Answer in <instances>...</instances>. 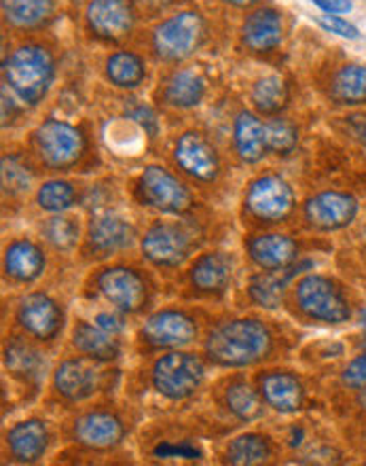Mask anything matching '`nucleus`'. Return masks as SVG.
<instances>
[{
	"instance_id": "nucleus-1",
	"label": "nucleus",
	"mask_w": 366,
	"mask_h": 466,
	"mask_svg": "<svg viewBox=\"0 0 366 466\" xmlns=\"http://www.w3.org/2000/svg\"><path fill=\"white\" fill-rule=\"evenodd\" d=\"M272 348L269 329L259 320L240 319L216 327L205 339V354L223 367H246L261 360Z\"/></svg>"
},
{
	"instance_id": "nucleus-2",
	"label": "nucleus",
	"mask_w": 366,
	"mask_h": 466,
	"mask_svg": "<svg viewBox=\"0 0 366 466\" xmlns=\"http://www.w3.org/2000/svg\"><path fill=\"white\" fill-rule=\"evenodd\" d=\"M5 83L24 105L35 106L47 96L55 76L54 57L41 45H22L3 64Z\"/></svg>"
},
{
	"instance_id": "nucleus-3",
	"label": "nucleus",
	"mask_w": 366,
	"mask_h": 466,
	"mask_svg": "<svg viewBox=\"0 0 366 466\" xmlns=\"http://www.w3.org/2000/svg\"><path fill=\"white\" fill-rule=\"evenodd\" d=\"M205 22L197 11H181L163 19L153 30V51L163 62H181L191 57L203 43Z\"/></svg>"
},
{
	"instance_id": "nucleus-4",
	"label": "nucleus",
	"mask_w": 366,
	"mask_h": 466,
	"mask_svg": "<svg viewBox=\"0 0 366 466\" xmlns=\"http://www.w3.org/2000/svg\"><path fill=\"white\" fill-rule=\"evenodd\" d=\"M297 306L312 320L326 322V325H341L350 320V303L343 290L331 278L312 274L305 276L294 290Z\"/></svg>"
},
{
	"instance_id": "nucleus-5",
	"label": "nucleus",
	"mask_w": 366,
	"mask_h": 466,
	"mask_svg": "<svg viewBox=\"0 0 366 466\" xmlns=\"http://www.w3.org/2000/svg\"><path fill=\"white\" fill-rule=\"evenodd\" d=\"M136 196L144 206L165 215H184L193 206L191 191L162 166H149L140 174Z\"/></svg>"
},
{
	"instance_id": "nucleus-6",
	"label": "nucleus",
	"mask_w": 366,
	"mask_h": 466,
	"mask_svg": "<svg viewBox=\"0 0 366 466\" xmlns=\"http://www.w3.org/2000/svg\"><path fill=\"white\" fill-rule=\"evenodd\" d=\"M35 147L45 166L62 170V167L74 166L81 159L85 142H83L79 129L70 123L47 119L35 132Z\"/></svg>"
},
{
	"instance_id": "nucleus-7",
	"label": "nucleus",
	"mask_w": 366,
	"mask_h": 466,
	"mask_svg": "<svg viewBox=\"0 0 366 466\" xmlns=\"http://www.w3.org/2000/svg\"><path fill=\"white\" fill-rule=\"evenodd\" d=\"M203 380V365L197 356L170 352L153 367V384L163 397L181 400L191 397Z\"/></svg>"
},
{
	"instance_id": "nucleus-8",
	"label": "nucleus",
	"mask_w": 366,
	"mask_h": 466,
	"mask_svg": "<svg viewBox=\"0 0 366 466\" xmlns=\"http://www.w3.org/2000/svg\"><path fill=\"white\" fill-rule=\"evenodd\" d=\"M294 196L284 178L267 174L256 178L246 193V208L262 223H280L292 212Z\"/></svg>"
},
{
	"instance_id": "nucleus-9",
	"label": "nucleus",
	"mask_w": 366,
	"mask_h": 466,
	"mask_svg": "<svg viewBox=\"0 0 366 466\" xmlns=\"http://www.w3.org/2000/svg\"><path fill=\"white\" fill-rule=\"evenodd\" d=\"M85 22L94 36L119 43L130 36L136 22V11L132 0H89Z\"/></svg>"
},
{
	"instance_id": "nucleus-10",
	"label": "nucleus",
	"mask_w": 366,
	"mask_h": 466,
	"mask_svg": "<svg viewBox=\"0 0 366 466\" xmlns=\"http://www.w3.org/2000/svg\"><path fill=\"white\" fill-rule=\"evenodd\" d=\"M193 239L189 231L176 223L159 221L151 225L143 238V252L159 268H176L189 257Z\"/></svg>"
},
{
	"instance_id": "nucleus-11",
	"label": "nucleus",
	"mask_w": 366,
	"mask_h": 466,
	"mask_svg": "<svg viewBox=\"0 0 366 466\" xmlns=\"http://www.w3.org/2000/svg\"><path fill=\"white\" fill-rule=\"evenodd\" d=\"M305 221L318 231H337L354 223L358 215V199L350 193L324 191L307 199Z\"/></svg>"
},
{
	"instance_id": "nucleus-12",
	"label": "nucleus",
	"mask_w": 366,
	"mask_h": 466,
	"mask_svg": "<svg viewBox=\"0 0 366 466\" xmlns=\"http://www.w3.org/2000/svg\"><path fill=\"white\" fill-rule=\"evenodd\" d=\"M174 159L178 167L191 178L210 183L221 172V159L214 151V147L197 132H186L176 142Z\"/></svg>"
},
{
	"instance_id": "nucleus-13",
	"label": "nucleus",
	"mask_w": 366,
	"mask_h": 466,
	"mask_svg": "<svg viewBox=\"0 0 366 466\" xmlns=\"http://www.w3.org/2000/svg\"><path fill=\"white\" fill-rule=\"evenodd\" d=\"M100 293L121 312H138L146 301V284L127 268H111L98 276Z\"/></svg>"
},
{
	"instance_id": "nucleus-14",
	"label": "nucleus",
	"mask_w": 366,
	"mask_h": 466,
	"mask_svg": "<svg viewBox=\"0 0 366 466\" xmlns=\"http://www.w3.org/2000/svg\"><path fill=\"white\" fill-rule=\"evenodd\" d=\"M195 335V322L176 309L153 314L143 327V339L153 348H181L191 344Z\"/></svg>"
},
{
	"instance_id": "nucleus-15",
	"label": "nucleus",
	"mask_w": 366,
	"mask_h": 466,
	"mask_svg": "<svg viewBox=\"0 0 366 466\" xmlns=\"http://www.w3.org/2000/svg\"><path fill=\"white\" fill-rule=\"evenodd\" d=\"M17 322L36 339H51L62 327V309L51 297L32 293L19 301Z\"/></svg>"
},
{
	"instance_id": "nucleus-16",
	"label": "nucleus",
	"mask_w": 366,
	"mask_h": 466,
	"mask_svg": "<svg viewBox=\"0 0 366 466\" xmlns=\"http://www.w3.org/2000/svg\"><path fill=\"white\" fill-rule=\"evenodd\" d=\"M282 38H284V22L280 13L269 6L250 13L242 25V41L254 54H269L280 47Z\"/></svg>"
},
{
	"instance_id": "nucleus-17",
	"label": "nucleus",
	"mask_w": 366,
	"mask_h": 466,
	"mask_svg": "<svg viewBox=\"0 0 366 466\" xmlns=\"http://www.w3.org/2000/svg\"><path fill=\"white\" fill-rule=\"evenodd\" d=\"M134 238H136V231L125 218L117 215H100L92 218L87 244L95 255L106 257L113 255V252L130 248Z\"/></svg>"
},
{
	"instance_id": "nucleus-18",
	"label": "nucleus",
	"mask_w": 366,
	"mask_h": 466,
	"mask_svg": "<svg viewBox=\"0 0 366 466\" xmlns=\"http://www.w3.org/2000/svg\"><path fill=\"white\" fill-rule=\"evenodd\" d=\"M250 258L259 265L261 269L280 271L288 269L297 261L299 246L292 238L284 233H265V236H256L248 242Z\"/></svg>"
},
{
	"instance_id": "nucleus-19",
	"label": "nucleus",
	"mask_w": 366,
	"mask_h": 466,
	"mask_svg": "<svg viewBox=\"0 0 366 466\" xmlns=\"http://www.w3.org/2000/svg\"><path fill=\"white\" fill-rule=\"evenodd\" d=\"M259 392L265 403L280 413H294L303 407V386L291 373L269 371L261 375Z\"/></svg>"
},
{
	"instance_id": "nucleus-20",
	"label": "nucleus",
	"mask_w": 366,
	"mask_h": 466,
	"mask_svg": "<svg viewBox=\"0 0 366 466\" xmlns=\"http://www.w3.org/2000/svg\"><path fill=\"white\" fill-rule=\"evenodd\" d=\"M100 373L92 362L73 359L57 367L54 384L62 397L70 400H83L98 390Z\"/></svg>"
},
{
	"instance_id": "nucleus-21",
	"label": "nucleus",
	"mask_w": 366,
	"mask_h": 466,
	"mask_svg": "<svg viewBox=\"0 0 366 466\" xmlns=\"http://www.w3.org/2000/svg\"><path fill=\"white\" fill-rule=\"evenodd\" d=\"M76 441L92 450L114 448L124 437V424L111 413L94 411L85 413L74 422Z\"/></svg>"
},
{
	"instance_id": "nucleus-22",
	"label": "nucleus",
	"mask_w": 366,
	"mask_h": 466,
	"mask_svg": "<svg viewBox=\"0 0 366 466\" xmlns=\"http://www.w3.org/2000/svg\"><path fill=\"white\" fill-rule=\"evenodd\" d=\"M233 263L223 252H208L199 257L189 271L191 284L202 293H221L231 282Z\"/></svg>"
},
{
	"instance_id": "nucleus-23",
	"label": "nucleus",
	"mask_w": 366,
	"mask_h": 466,
	"mask_svg": "<svg viewBox=\"0 0 366 466\" xmlns=\"http://www.w3.org/2000/svg\"><path fill=\"white\" fill-rule=\"evenodd\" d=\"M235 151L242 161L246 164H256L265 157L267 148V134L265 123H261L259 116L250 111H242L235 119Z\"/></svg>"
},
{
	"instance_id": "nucleus-24",
	"label": "nucleus",
	"mask_w": 366,
	"mask_h": 466,
	"mask_svg": "<svg viewBox=\"0 0 366 466\" xmlns=\"http://www.w3.org/2000/svg\"><path fill=\"white\" fill-rule=\"evenodd\" d=\"M45 257L30 239H17L5 250V271L13 280L32 282L43 274Z\"/></svg>"
},
{
	"instance_id": "nucleus-25",
	"label": "nucleus",
	"mask_w": 366,
	"mask_h": 466,
	"mask_svg": "<svg viewBox=\"0 0 366 466\" xmlns=\"http://www.w3.org/2000/svg\"><path fill=\"white\" fill-rule=\"evenodd\" d=\"M6 443L13 458H17L19 462H36L47 450V429L38 420H28L13 426L6 435Z\"/></svg>"
},
{
	"instance_id": "nucleus-26",
	"label": "nucleus",
	"mask_w": 366,
	"mask_h": 466,
	"mask_svg": "<svg viewBox=\"0 0 366 466\" xmlns=\"http://www.w3.org/2000/svg\"><path fill=\"white\" fill-rule=\"evenodd\" d=\"M205 83L193 70H176L163 83L162 98L172 108H193L203 100Z\"/></svg>"
},
{
	"instance_id": "nucleus-27",
	"label": "nucleus",
	"mask_w": 366,
	"mask_h": 466,
	"mask_svg": "<svg viewBox=\"0 0 366 466\" xmlns=\"http://www.w3.org/2000/svg\"><path fill=\"white\" fill-rule=\"evenodd\" d=\"M73 344L79 352L95 360H113L119 356V344L113 339V333L89 322H79L74 327Z\"/></svg>"
},
{
	"instance_id": "nucleus-28",
	"label": "nucleus",
	"mask_w": 366,
	"mask_h": 466,
	"mask_svg": "<svg viewBox=\"0 0 366 466\" xmlns=\"http://www.w3.org/2000/svg\"><path fill=\"white\" fill-rule=\"evenodd\" d=\"M106 76L114 87L136 89L146 76L143 57L134 51H114L106 60Z\"/></svg>"
},
{
	"instance_id": "nucleus-29",
	"label": "nucleus",
	"mask_w": 366,
	"mask_h": 466,
	"mask_svg": "<svg viewBox=\"0 0 366 466\" xmlns=\"http://www.w3.org/2000/svg\"><path fill=\"white\" fill-rule=\"evenodd\" d=\"M331 96L339 105H364L366 102V68L358 64L343 66L331 83Z\"/></svg>"
},
{
	"instance_id": "nucleus-30",
	"label": "nucleus",
	"mask_w": 366,
	"mask_h": 466,
	"mask_svg": "<svg viewBox=\"0 0 366 466\" xmlns=\"http://www.w3.org/2000/svg\"><path fill=\"white\" fill-rule=\"evenodd\" d=\"M3 15L15 28H36L54 13V0H3Z\"/></svg>"
},
{
	"instance_id": "nucleus-31",
	"label": "nucleus",
	"mask_w": 366,
	"mask_h": 466,
	"mask_svg": "<svg viewBox=\"0 0 366 466\" xmlns=\"http://www.w3.org/2000/svg\"><path fill=\"white\" fill-rule=\"evenodd\" d=\"M294 271L299 269H280L278 274H259L252 278L250 282V299H252L256 306L275 309L282 301V293H284L286 282L294 276Z\"/></svg>"
},
{
	"instance_id": "nucleus-32",
	"label": "nucleus",
	"mask_w": 366,
	"mask_h": 466,
	"mask_svg": "<svg viewBox=\"0 0 366 466\" xmlns=\"http://www.w3.org/2000/svg\"><path fill=\"white\" fill-rule=\"evenodd\" d=\"M252 105L262 115H278L288 102V87L282 76H262L252 87Z\"/></svg>"
},
{
	"instance_id": "nucleus-33",
	"label": "nucleus",
	"mask_w": 366,
	"mask_h": 466,
	"mask_svg": "<svg viewBox=\"0 0 366 466\" xmlns=\"http://www.w3.org/2000/svg\"><path fill=\"white\" fill-rule=\"evenodd\" d=\"M272 456V448L269 441L261 435H243L237 437L227 450V461L237 466H252L262 464Z\"/></svg>"
},
{
	"instance_id": "nucleus-34",
	"label": "nucleus",
	"mask_w": 366,
	"mask_h": 466,
	"mask_svg": "<svg viewBox=\"0 0 366 466\" xmlns=\"http://www.w3.org/2000/svg\"><path fill=\"white\" fill-rule=\"evenodd\" d=\"M224 400H227V407L231 413H235L240 420H246V422H252V420L261 418L262 413V400L259 392L252 390L243 381H237V384H231L224 392Z\"/></svg>"
},
{
	"instance_id": "nucleus-35",
	"label": "nucleus",
	"mask_w": 366,
	"mask_h": 466,
	"mask_svg": "<svg viewBox=\"0 0 366 466\" xmlns=\"http://www.w3.org/2000/svg\"><path fill=\"white\" fill-rule=\"evenodd\" d=\"M76 191L74 187L66 183V180H49L45 183L36 193L38 208L51 215H60V212L68 210L74 204Z\"/></svg>"
},
{
	"instance_id": "nucleus-36",
	"label": "nucleus",
	"mask_w": 366,
	"mask_h": 466,
	"mask_svg": "<svg viewBox=\"0 0 366 466\" xmlns=\"http://www.w3.org/2000/svg\"><path fill=\"white\" fill-rule=\"evenodd\" d=\"M6 367L19 378L36 380L41 375V369H45V362L35 348L25 344H11L6 348Z\"/></svg>"
},
{
	"instance_id": "nucleus-37",
	"label": "nucleus",
	"mask_w": 366,
	"mask_h": 466,
	"mask_svg": "<svg viewBox=\"0 0 366 466\" xmlns=\"http://www.w3.org/2000/svg\"><path fill=\"white\" fill-rule=\"evenodd\" d=\"M267 148L275 155H291L299 145V129L288 119H275L265 123Z\"/></svg>"
},
{
	"instance_id": "nucleus-38",
	"label": "nucleus",
	"mask_w": 366,
	"mask_h": 466,
	"mask_svg": "<svg viewBox=\"0 0 366 466\" xmlns=\"http://www.w3.org/2000/svg\"><path fill=\"white\" fill-rule=\"evenodd\" d=\"M43 236L49 244H54L55 248L68 250L76 244V238H79V228H76V223L73 221V218L54 217L43 225Z\"/></svg>"
},
{
	"instance_id": "nucleus-39",
	"label": "nucleus",
	"mask_w": 366,
	"mask_h": 466,
	"mask_svg": "<svg viewBox=\"0 0 366 466\" xmlns=\"http://www.w3.org/2000/svg\"><path fill=\"white\" fill-rule=\"evenodd\" d=\"M32 185V174L17 157L3 159V187L11 193H24Z\"/></svg>"
},
{
	"instance_id": "nucleus-40",
	"label": "nucleus",
	"mask_w": 366,
	"mask_h": 466,
	"mask_svg": "<svg viewBox=\"0 0 366 466\" xmlns=\"http://www.w3.org/2000/svg\"><path fill=\"white\" fill-rule=\"evenodd\" d=\"M318 25L326 32H331V35H337L341 38H350V41H356V38H361V30L356 28L354 24L348 22V19L339 17V15H320L316 17Z\"/></svg>"
},
{
	"instance_id": "nucleus-41",
	"label": "nucleus",
	"mask_w": 366,
	"mask_h": 466,
	"mask_svg": "<svg viewBox=\"0 0 366 466\" xmlns=\"http://www.w3.org/2000/svg\"><path fill=\"white\" fill-rule=\"evenodd\" d=\"M343 384L354 388V390H362L366 386V352L350 362L343 371Z\"/></svg>"
},
{
	"instance_id": "nucleus-42",
	"label": "nucleus",
	"mask_w": 366,
	"mask_h": 466,
	"mask_svg": "<svg viewBox=\"0 0 366 466\" xmlns=\"http://www.w3.org/2000/svg\"><path fill=\"white\" fill-rule=\"evenodd\" d=\"M157 458H186V461H197L199 451L193 448V445H172V443H162L155 448Z\"/></svg>"
},
{
	"instance_id": "nucleus-43",
	"label": "nucleus",
	"mask_w": 366,
	"mask_h": 466,
	"mask_svg": "<svg viewBox=\"0 0 366 466\" xmlns=\"http://www.w3.org/2000/svg\"><path fill=\"white\" fill-rule=\"evenodd\" d=\"M310 3L316 5L326 15H343V13H350L354 9L351 0H310Z\"/></svg>"
},
{
	"instance_id": "nucleus-44",
	"label": "nucleus",
	"mask_w": 366,
	"mask_h": 466,
	"mask_svg": "<svg viewBox=\"0 0 366 466\" xmlns=\"http://www.w3.org/2000/svg\"><path fill=\"white\" fill-rule=\"evenodd\" d=\"M95 325H98L100 329H104V331L108 333H121L125 329V320L121 319L119 314H111V312H100L98 316H95Z\"/></svg>"
},
{
	"instance_id": "nucleus-45",
	"label": "nucleus",
	"mask_w": 366,
	"mask_h": 466,
	"mask_svg": "<svg viewBox=\"0 0 366 466\" xmlns=\"http://www.w3.org/2000/svg\"><path fill=\"white\" fill-rule=\"evenodd\" d=\"M130 115H132V119H136L140 126H143L144 129H149L151 134L155 132L157 119H155V115H153V111H151L149 106H134L132 111H130Z\"/></svg>"
},
{
	"instance_id": "nucleus-46",
	"label": "nucleus",
	"mask_w": 366,
	"mask_h": 466,
	"mask_svg": "<svg viewBox=\"0 0 366 466\" xmlns=\"http://www.w3.org/2000/svg\"><path fill=\"white\" fill-rule=\"evenodd\" d=\"M134 3H138L146 11H162L172 5V0H134Z\"/></svg>"
},
{
	"instance_id": "nucleus-47",
	"label": "nucleus",
	"mask_w": 366,
	"mask_h": 466,
	"mask_svg": "<svg viewBox=\"0 0 366 466\" xmlns=\"http://www.w3.org/2000/svg\"><path fill=\"white\" fill-rule=\"evenodd\" d=\"M224 3L233 5V6H252L259 3V0H224Z\"/></svg>"
},
{
	"instance_id": "nucleus-48",
	"label": "nucleus",
	"mask_w": 366,
	"mask_h": 466,
	"mask_svg": "<svg viewBox=\"0 0 366 466\" xmlns=\"http://www.w3.org/2000/svg\"><path fill=\"white\" fill-rule=\"evenodd\" d=\"M358 403H361V407L366 411V386L361 390V397H358Z\"/></svg>"
},
{
	"instance_id": "nucleus-49",
	"label": "nucleus",
	"mask_w": 366,
	"mask_h": 466,
	"mask_svg": "<svg viewBox=\"0 0 366 466\" xmlns=\"http://www.w3.org/2000/svg\"><path fill=\"white\" fill-rule=\"evenodd\" d=\"M362 327H364V344H366V309L362 312Z\"/></svg>"
}]
</instances>
